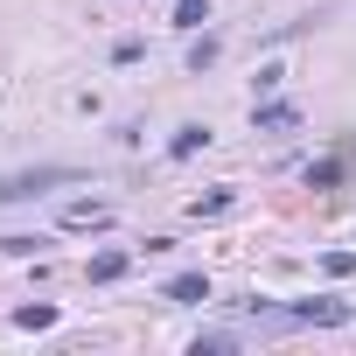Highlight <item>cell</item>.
Masks as SVG:
<instances>
[{
    "mask_svg": "<svg viewBox=\"0 0 356 356\" xmlns=\"http://www.w3.org/2000/svg\"><path fill=\"white\" fill-rule=\"evenodd\" d=\"M56 182H77L70 168H22V175H8L0 182V203H29V196H49Z\"/></svg>",
    "mask_w": 356,
    "mask_h": 356,
    "instance_id": "cell-1",
    "label": "cell"
},
{
    "mask_svg": "<svg viewBox=\"0 0 356 356\" xmlns=\"http://www.w3.org/2000/svg\"><path fill=\"white\" fill-rule=\"evenodd\" d=\"M161 293H168L175 307H196V300H210V280H203V273H175Z\"/></svg>",
    "mask_w": 356,
    "mask_h": 356,
    "instance_id": "cell-2",
    "label": "cell"
},
{
    "mask_svg": "<svg viewBox=\"0 0 356 356\" xmlns=\"http://www.w3.org/2000/svg\"><path fill=\"white\" fill-rule=\"evenodd\" d=\"M252 119H259V133H286V126L300 119V105H259Z\"/></svg>",
    "mask_w": 356,
    "mask_h": 356,
    "instance_id": "cell-3",
    "label": "cell"
},
{
    "mask_svg": "<svg viewBox=\"0 0 356 356\" xmlns=\"http://www.w3.org/2000/svg\"><path fill=\"white\" fill-rule=\"evenodd\" d=\"M203 147H210V133H203V126H182V133L168 140V154H175V161H189V154H203Z\"/></svg>",
    "mask_w": 356,
    "mask_h": 356,
    "instance_id": "cell-4",
    "label": "cell"
},
{
    "mask_svg": "<svg viewBox=\"0 0 356 356\" xmlns=\"http://www.w3.org/2000/svg\"><path fill=\"white\" fill-rule=\"evenodd\" d=\"M84 273H91V280L105 286V280H119V273H126V252H98V259H91Z\"/></svg>",
    "mask_w": 356,
    "mask_h": 356,
    "instance_id": "cell-5",
    "label": "cell"
},
{
    "mask_svg": "<svg viewBox=\"0 0 356 356\" xmlns=\"http://www.w3.org/2000/svg\"><path fill=\"white\" fill-rule=\"evenodd\" d=\"M293 321H321V328H328V321H342V307H335V300H300Z\"/></svg>",
    "mask_w": 356,
    "mask_h": 356,
    "instance_id": "cell-6",
    "label": "cell"
},
{
    "mask_svg": "<svg viewBox=\"0 0 356 356\" xmlns=\"http://www.w3.org/2000/svg\"><path fill=\"white\" fill-rule=\"evenodd\" d=\"M210 22V0H175V29H203Z\"/></svg>",
    "mask_w": 356,
    "mask_h": 356,
    "instance_id": "cell-7",
    "label": "cell"
},
{
    "mask_svg": "<svg viewBox=\"0 0 356 356\" xmlns=\"http://www.w3.org/2000/svg\"><path fill=\"white\" fill-rule=\"evenodd\" d=\"M105 217H112L105 203H70V210H63V224H105Z\"/></svg>",
    "mask_w": 356,
    "mask_h": 356,
    "instance_id": "cell-8",
    "label": "cell"
},
{
    "mask_svg": "<svg viewBox=\"0 0 356 356\" xmlns=\"http://www.w3.org/2000/svg\"><path fill=\"white\" fill-rule=\"evenodd\" d=\"M231 203H238V196H231V189H217V196H196V217H224V210H231Z\"/></svg>",
    "mask_w": 356,
    "mask_h": 356,
    "instance_id": "cell-9",
    "label": "cell"
},
{
    "mask_svg": "<svg viewBox=\"0 0 356 356\" xmlns=\"http://www.w3.org/2000/svg\"><path fill=\"white\" fill-rule=\"evenodd\" d=\"M321 273H328V280H349V273H356V252H328Z\"/></svg>",
    "mask_w": 356,
    "mask_h": 356,
    "instance_id": "cell-10",
    "label": "cell"
},
{
    "mask_svg": "<svg viewBox=\"0 0 356 356\" xmlns=\"http://www.w3.org/2000/svg\"><path fill=\"white\" fill-rule=\"evenodd\" d=\"M15 321H22V328H49V321H56V307H15Z\"/></svg>",
    "mask_w": 356,
    "mask_h": 356,
    "instance_id": "cell-11",
    "label": "cell"
},
{
    "mask_svg": "<svg viewBox=\"0 0 356 356\" xmlns=\"http://www.w3.org/2000/svg\"><path fill=\"white\" fill-rule=\"evenodd\" d=\"M210 63H217V42H210V35H203V42H196V49H189V70H210Z\"/></svg>",
    "mask_w": 356,
    "mask_h": 356,
    "instance_id": "cell-12",
    "label": "cell"
}]
</instances>
